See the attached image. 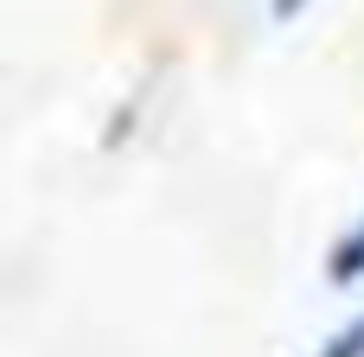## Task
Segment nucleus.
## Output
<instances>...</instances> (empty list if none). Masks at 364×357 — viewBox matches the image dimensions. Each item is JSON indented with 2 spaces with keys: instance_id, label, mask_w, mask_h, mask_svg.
<instances>
[{
  "instance_id": "7ed1b4c3",
  "label": "nucleus",
  "mask_w": 364,
  "mask_h": 357,
  "mask_svg": "<svg viewBox=\"0 0 364 357\" xmlns=\"http://www.w3.org/2000/svg\"><path fill=\"white\" fill-rule=\"evenodd\" d=\"M294 6H301V0H275V19H294Z\"/></svg>"
},
{
  "instance_id": "f03ea898",
  "label": "nucleus",
  "mask_w": 364,
  "mask_h": 357,
  "mask_svg": "<svg viewBox=\"0 0 364 357\" xmlns=\"http://www.w3.org/2000/svg\"><path fill=\"white\" fill-rule=\"evenodd\" d=\"M314 357H364V313H358V319H346V326H339Z\"/></svg>"
},
{
  "instance_id": "f257e3e1",
  "label": "nucleus",
  "mask_w": 364,
  "mask_h": 357,
  "mask_svg": "<svg viewBox=\"0 0 364 357\" xmlns=\"http://www.w3.org/2000/svg\"><path fill=\"white\" fill-rule=\"evenodd\" d=\"M326 281H333V287H352V281H364V224H358V230H346V236L333 243Z\"/></svg>"
}]
</instances>
